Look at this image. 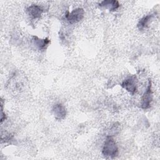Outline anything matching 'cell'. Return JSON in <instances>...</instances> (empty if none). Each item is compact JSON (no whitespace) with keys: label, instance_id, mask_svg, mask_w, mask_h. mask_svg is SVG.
I'll return each mask as SVG.
<instances>
[{"label":"cell","instance_id":"cell-6","mask_svg":"<svg viewBox=\"0 0 160 160\" xmlns=\"http://www.w3.org/2000/svg\"><path fill=\"white\" fill-rule=\"evenodd\" d=\"M32 43L39 50H44L50 42L49 39H40L38 36L32 37Z\"/></svg>","mask_w":160,"mask_h":160},{"label":"cell","instance_id":"cell-5","mask_svg":"<svg viewBox=\"0 0 160 160\" xmlns=\"http://www.w3.org/2000/svg\"><path fill=\"white\" fill-rule=\"evenodd\" d=\"M52 112L54 117L58 120H62L65 118L66 111L65 107L61 104H56L52 108Z\"/></svg>","mask_w":160,"mask_h":160},{"label":"cell","instance_id":"cell-1","mask_svg":"<svg viewBox=\"0 0 160 160\" xmlns=\"http://www.w3.org/2000/svg\"><path fill=\"white\" fill-rule=\"evenodd\" d=\"M102 153L105 157L108 158H114L118 155V148L112 136H107L103 144Z\"/></svg>","mask_w":160,"mask_h":160},{"label":"cell","instance_id":"cell-2","mask_svg":"<svg viewBox=\"0 0 160 160\" xmlns=\"http://www.w3.org/2000/svg\"><path fill=\"white\" fill-rule=\"evenodd\" d=\"M121 86L125 89L129 93L133 94L137 90V78L135 75H132L126 79H124L121 83Z\"/></svg>","mask_w":160,"mask_h":160},{"label":"cell","instance_id":"cell-3","mask_svg":"<svg viewBox=\"0 0 160 160\" xmlns=\"http://www.w3.org/2000/svg\"><path fill=\"white\" fill-rule=\"evenodd\" d=\"M84 11L82 8H76L74 9L71 12L68 13L66 16V18L68 22L71 24L76 23L81 20L84 18Z\"/></svg>","mask_w":160,"mask_h":160},{"label":"cell","instance_id":"cell-9","mask_svg":"<svg viewBox=\"0 0 160 160\" xmlns=\"http://www.w3.org/2000/svg\"><path fill=\"white\" fill-rule=\"evenodd\" d=\"M153 17V14H148L146 15V16H144L143 18H142L138 24V28H139V30H143L145 28H147V26H148V24L149 22V21L151 20V19Z\"/></svg>","mask_w":160,"mask_h":160},{"label":"cell","instance_id":"cell-8","mask_svg":"<svg viewBox=\"0 0 160 160\" xmlns=\"http://www.w3.org/2000/svg\"><path fill=\"white\" fill-rule=\"evenodd\" d=\"M99 6L109 9V11H114L119 7V3L118 1L115 0H105L102 1L99 4Z\"/></svg>","mask_w":160,"mask_h":160},{"label":"cell","instance_id":"cell-4","mask_svg":"<svg viewBox=\"0 0 160 160\" xmlns=\"http://www.w3.org/2000/svg\"><path fill=\"white\" fill-rule=\"evenodd\" d=\"M141 108L146 109L151 106V102L152 100V92L151 89V82L149 80L148 88L144 92L141 99Z\"/></svg>","mask_w":160,"mask_h":160},{"label":"cell","instance_id":"cell-7","mask_svg":"<svg viewBox=\"0 0 160 160\" xmlns=\"http://www.w3.org/2000/svg\"><path fill=\"white\" fill-rule=\"evenodd\" d=\"M26 11L30 16L34 19H36L41 17L43 12V9L39 6L33 4L29 6L27 8Z\"/></svg>","mask_w":160,"mask_h":160}]
</instances>
